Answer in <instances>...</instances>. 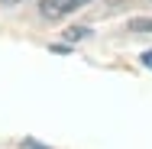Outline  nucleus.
<instances>
[{
    "instance_id": "6",
    "label": "nucleus",
    "mask_w": 152,
    "mask_h": 149,
    "mask_svg": "<svg viewBox=\"0 0 152 149\" xmlns=\"http://www.w3.org/2000/svg\"><path fill=\"white\" fill-rule=\"evenodd\" d=\"M3 7H13V3H23V0H0Z\"/></svg>"
},
{
    "instance_id": "2",
    "label": "nucleus",
    "mask_w": 152,
    "mask_h": 149,
    "mask_svg": "<svg viewBox=\"0 0 152 149\" xmlns=\"http://www.w3.org/2000/svg\"><path fill=\"white\" fill-rule=\"evenodd\" d=\"M129 32H139V36H152V20H133Z\"/></svg>"
},
{
    "instance_id": "1",
    "label": "nucleus",
    "mask_w": 152,
    "mask_h": 149,
    "mask_svg": "<svg viewBox=\"0 0 152 149\" xmlns=\"http://www.w3.org/2000/svg\"><path fill=\"white\" fill-rule=\"evenodd\" d=\"M91 0H42L39 3V13L45 16V20H61V16H68L71 10H78V7H88Z\"/></svg>"
},
{
    "instance_id": "4",
    "label": "nucleus",
    "mask_w": 152,
    "mask_h": 149,
    "mask_svg": "<svg viewBox=\"0 0 152 149\" xmlns=\"http://www.w3.org/2000/svg\"><path fill=\"white\" fill-rule=\"evenodd\" d=\"M142 65H146V68H152V52H142Z\"/></svg>"
},
{
    "instance_id": "5",
    "label": "nucleus",
    "mask_w": 152,
    "mask_h": 149,
    "mask_svg": "<svg viewBox=\"0 0 152 149\" xmlns=\"http://www.w3.org/2000/svg\"><path fill=\"white\" fill-rule=\"evenodd\" d=\"M26 146L29 149H49V146H42V143H36V139H26Z\"/></svg>"
},
{
    "instance_id": "3",
    "label": "nucleus",
    "mask_w": 152,
    "mask_h": 149,
    "mask_svg": "<svg viewBox=\"0 0 152 149\" xmlns=\"http://www.w3.org/2000/svg\"><path fill=\"white\" fill-rule=\"evenodd\" d=\"M84 36H88V29H81V26L65 29V39H68V42H78V39H84Z\"/></svg>"
}]
</instances>
